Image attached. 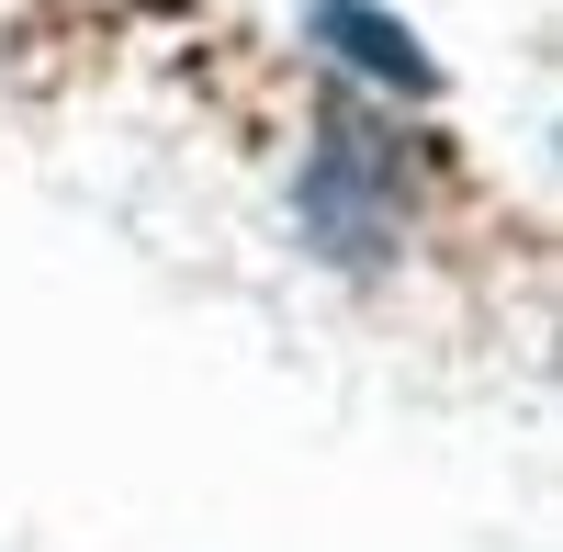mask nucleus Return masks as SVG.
Segmentation results:
<instances>
[{
  "label": "nucleus",
  "mask_w": 563,
  "mask_h": 552,
  "mask_svg": "<svg viewBox=\"0 0 563 552\" xmlns=\"http://www.w3.org/2000/svg\"><path fill=\"white\" fill-rule=\"evenodd\" d=\"M294 214H305V238L339 260V271H372V260L395 249V225H406L395 135L372 124V113H327L316 158H305V180H294Z\"/></svg>",
  "instance_id": "obj_1"
},
{
  "label": "nucleus",
  "mask_w": 563,
  "mask_h": 552,
  "mask_svg": "<svg viewBox=\"0 0 563 552\" xmlns=\"http://www.w3.org/2000/svg\"><path fill=\"white\" fill-rule=\"evenodd\" d=\"M305 34L339 45L372 90H406V102H429V90H440V57H429L395 12H372V0H305Z\"/></svg>",
  "instance_id": "obj_2"
}]
</instances>
